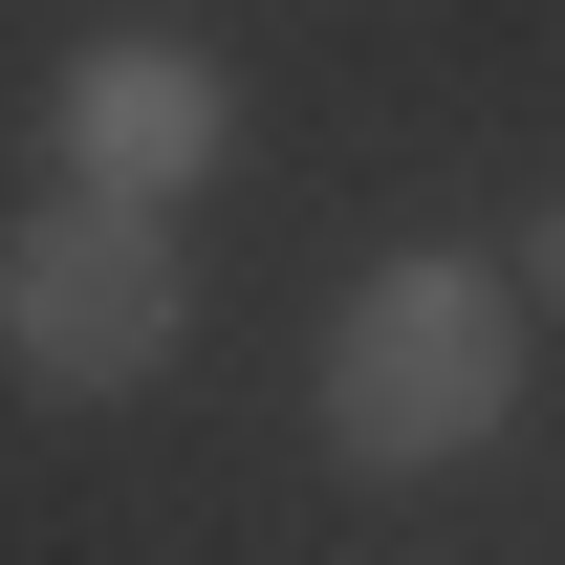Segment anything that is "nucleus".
<instances>
[{
	"mask_svg": "<svg viewBox=\"0 0 565 565\" xmlns=\"http://www.w3.org/2000/svg\"><path fill=\"white\" fill-rule=\"evenodd\" d=\"M522 414V282L479 262H370L327 305V457L349 479H435Z\"/></svg>",
	"mask_w": 565,
	"mask_h": 565,
	"instance_id": "f257e3e1",
	"label": "nucleus"
},
{
	"mask_svg": "<svg viewBox=\"0 0 565 565\" xmlns=\"http://www.w3.org/2000/svg\"><path fill=\"white\" fill-rule=\"evenodd\" d=\"M174 327H196V262L152 239V196H44L22 239H0V370L44 392V414H131L152 370H174Z\"/></svg>",
	"mask_w": 565,
	"mask_h": 565,
	"instance_id": "f03ea898",
	"label": "nucleus"
},
{
	"mask_svg": "<svg viewBox=\"0 0 565 565\" xmlns=\"http://www.w3.org/2000/svg\"><path fill=\"white\" fill-rule=\"evenodd\" d=\"M217 131H239V109H217L196 44H87V66H66V174H87V196H152V217H174L217 174Z\"/></svg>",
	"mask_w": 565,
	"mask_h": 565,
	"instance_id": "7ed1b4c3",
	"label": "nucleus"
},
{
	"mask_svg": "<svg viewBox=\"0 0 565 565\" xmlns=\"http://www.w3.org/2000/svg\"><path fill=\"white\" fill-rule=\"evenodd\" d=\"M522 305H565V196H544V239H522Z\"/></svg>",
	"mask_w": 565,
	"mask_h": 565,
	"instance_id": "20e7f679",
	"label": "nucleus"
}]
</instances>
